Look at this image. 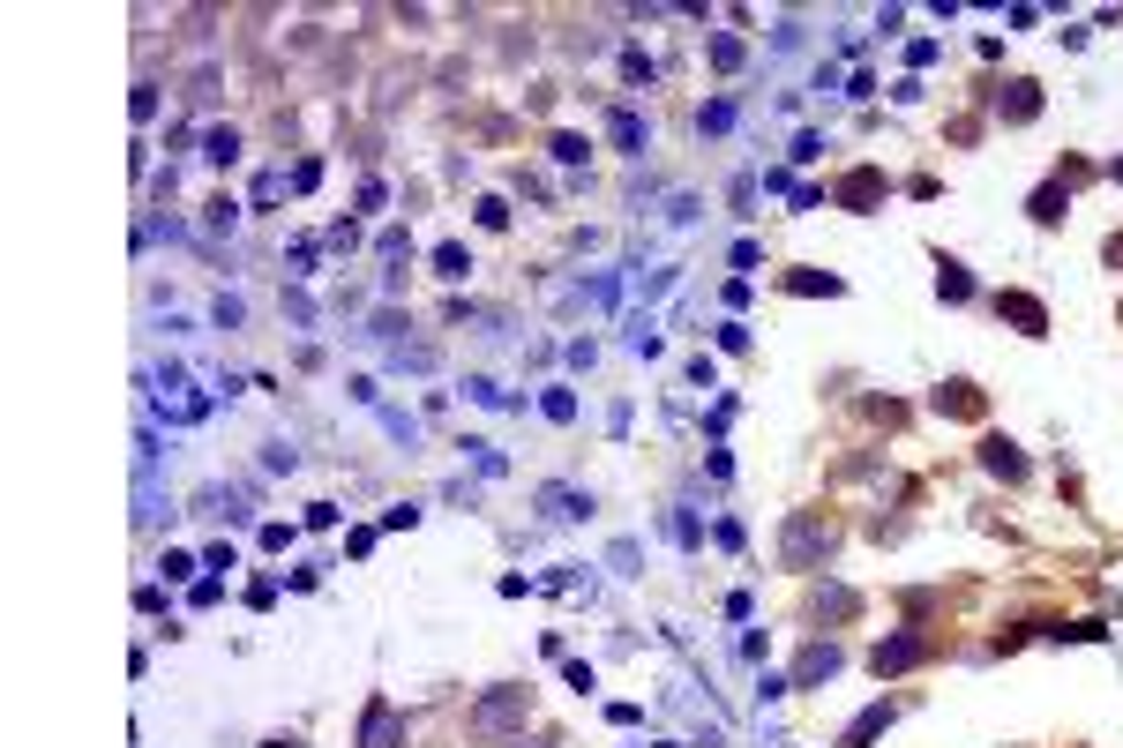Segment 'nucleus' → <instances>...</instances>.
Masks as SVG:
<instances>
[{
    "mask_svg": "<svg viewBox=\"0 0 1123 748\" xmlns=\"http://www.w3.org/2000/svg\"><path fill=\"white\" fill-rule=\"evenodd\" d=\"M997 307H1003V315H1011V322H1019V330H1026V337H1041V330H1048V315H1041V299H1026V292H1003Z\"/></svg>",
    "mask_w": 1123,
    "mask_h": 748,
    "instance_id": "6",
    "label": "nucleus"
},
{
    "mask_svg": "<svg viewBox=\"0 0 1123 748\" xmlns=\"http://www.w3.org/2000/svg\"><path fill=\"white\" fill-rule=\"evenodd\" d=\"M210 158L233 166V158H240V135H233V127H210Z\"/></svg>",
    "mask_w": 1123,
    "mask_h": 748,
    "instance_id": "12",
    "label": "nucleus"
},
{
    "mask_svg": "<svg viewBox=\"0 0 1123 748\" xmlns=\"http://www.w3.org/2000/svg\"><path fill=\"white\" fill-rule=\"evenodd\" d=\"M997 105H1003V121H1034V113H1041L1034 83H1011V98H997Z\"/></svg>",
    "mask_w": 1123,
    "mask_h": 748,
    "instance_id": "10",
    "label": "nucleus"
},
{
    "mask_svg": "<svg viewBox=\"0 0 1123 748\" xmlns=\"http://www.w3.org/2000/svg\"><path fill=\"white\" fill-rule=\"evenodd\" d=\"M876 195H884V180H876V172H854V180L839 188V203H846V209H869Z\"/></svg>",
    "mask_w": 1123,
    "mask_h": 748,
    "instance_id": "8",
    "label": "nucleus"
},
{
    "mask_svg": "<svg viewBox=\"0 0 1123 748\" xmlns=\"http://www.w3.org/2000/svg\"><path fill=\"white\" fill-rule=\"evenodd\" d=\"M936 292H944V299H966L974 285H966V270H958V262H944V270H936Z\"/></svg>",
    "mask_w": 1123,
    "mask_h": 748,
    "instance_id": "13",
    "label": "nucleus"
},
{
    "mask_svg": "<svg viewBox=\"0 0 1123 748\" xmlns=\"http://www.w3.org/2000/svg\"><path fill=\"white\" fill-rule=\"evenodd\" d=\"M1116 180H1123V166H1116Z\"/></svg>",
    "mask_w": 1123,
    "mask_h": 748,
    "instance_id": "17",
    "label": "nucleus"
},
{
    "mask_svg": "<svg viewBox=\"0 0 1123 748\" xmlns=\"http://www.w3.org/2000/svg\"><path fill=\"white\" fill-rule=\"evenodd\" d=\"M360 748H405V711L374 696V704L360 711Z\"/></svg>",
    "mask_w": 1123,
    "mask_h": 748,
    "instance_id": "3",
    "label": "nucleus"
},
{
    "mask_svg": "<svg viewBox=\"0 0 1123 748\" xmlns=\"http://www.w3.org/2000/svg\"><path fill=\"white\" fill-rule=\"evenodd\" d=\"M832 673H839V651L832 644H809L801 666H794V689H817V681H832Z\"/></svg>",
    "mask_w": 1123,
    "mask_h": 748,
    "instance_id": "5",
    "label": "nucleus"
},
{
    "mask_svg": "<svg viewBox=\"0 0 1123 748\" xmlns=\"http://www.w3.org/2000/svg\"><path fill=\"white\" fill-rule=\"evenodd\" d=\"M817 554H832V524H824L817 509H794L787 532H779V562H787V569H809Z\"/></svg>",
    "mask_w": 1123,
    "mask_h": 748,
    "instance_id": "2",
    "label": "nucleus"
},
{
    "mask_svg": "<svg viewBox=\"0 0 1123 748\" xmlns=\"http://www.w3.org/2000/svg\"><path fill=\"white\" fill-rule=\"evenodd\" d=\"M914 659H929V636H891V644H876V673H907Z\"/></svg>",
    "mask_w": 1123,
    "mask_h": 748,
    "instance_id": "4",
    "label": "nucleus"
},
{
    "mask_svg": "<svg viewBox=\"0 0 1123 748\" xmlns=\"http://www.w3.org/2000/svg\"><path fill=\"white\" fill-rule=\"evenodd\" d=\"M981 464H989V472H1003V479H1019V472H1026V457H1019L1011 442H989V450H981Z\"/></svg>",
    "mask_w": 1123,
    "mask_h": 748,
    "instance_id": "11",
    "label": "nucleus"
},
{
    "mask_svg": "<svg viewBox=\"0 0 1123 748\" xmlns=\"http://www.w3.org/2000/svg\"><path fill=\"white\" fill-rule=\"evenodd\" d=\"M525 718H532V689H487V696L472 704V734L495 741V734H517Z\"/></svg>",
    "mask_w": 1123,
    "mask_h": 748,
    "instance_id": "1",
    "label": "nucleus"
},
{
    "mask_svg": "<svg viewBox=\"0 0 1123 748\" xmlns=\"http://www.w3.org/2000/svg\"><path fill=\"white\" fill-rule=\"evenodd\" d=\"M936 412H958V419H974V412H981V397H974V382H944V389H936Z\"/></svg>",
    "mask_w": 1123,
    "mask_h": 748,
    "instance_id": "7",
    "label": "nucleus"
},
{
    "mask_svg": "<svg viewBox=\"0 0 1123 748\" xmlns=\"http://www.w3.org/2000/svg\"><path fill=\"white\" fill-rule=\"evenodd\" d=\"M615 143L637 150V143H644V121H637V113H615Z\"/></svg>",
    "mask_w": 1123,
    "mask_h": 748,
    "instance_id": "14",
    "label": "nucleus"
},
{
    "mask_svg": "<svg viewBox=\"0 0 1123 748\" xmlns=\"http://www.w3.org/2000/svg\"><path fill=\"white\" fill-rule=\"evenodd\" d=\"M884 726H891V704H876V711H862V718H854V726H846V748H862V741H876V734H884Z\"/></svg>",
    "mask_w": 1123,
    "mask_h": 748,
    "instance_id": "9",
    "label": "nucleus"
},
{
    "mask_svg": "<svg viewBox=\"0 0 1123 748\" xmlns=\"http://www.w3.org/2000/svg\"><path fill=\"white\" fill-rule=\"evenodd\" d=\"M435 270H442V277H464L472 262H464V248H442V254H435Z\"/></svg>",
    "mask_w": 1123,
    "mask_h": 748,
    "instance_id": "16",
    "label": "nucleus"
},
{
    "mask_svg": "<svg viewBox=\"0 0 1123 748\" xmlns=\"http://www.w3.org/2000/svg\"><path fill=\"white\" fill-rule=\"evenodd\" d=\"M817 614H832V622H846V614H854V591H824V599H817Z\"/></svg>",
    "mask_w": 1123,
    "mask_h": 748,
    "instance_id": "15",
    "label": "nucleus"
}]
</instances>
